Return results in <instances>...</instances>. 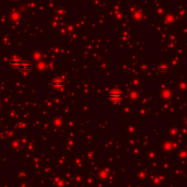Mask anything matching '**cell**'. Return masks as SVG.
Segmentation results:
<instances>
[{
	"mask_svg": "<svg viewBox=\"0 0 187 187\" xmlns=\"http://www.w3.org/2000/svg\"><path fill=\"white\" fill-rule=\"evenodd\" d=\"M12 66L17 68L22 72H29L31 70V66L29 62L21 60V59H15L12 61Z\"/></svg>",
	"mask_w": 187,
	"mask_h": 187,
	"instance_id": "1",
	"label": "cell"
},
{
	"mask_svg": "<svg viewBox=\"0 0 187 187\" xmlns=\"http://www.w3.org/2000/svg\"><path fill=\"white\" fill-rule=\"evenodd\" d=\"M121 96H122V94L121 93V92H114V93H111L110 95V99H112V100H120L121 98Z\"/></svg>",
	"mask_w": 187,
	"mask_h": 187,
	"instance_id": "2",
	"label": "cell"
},
{
	"mask_svg": "<svg viewBox=\"0 0 187 187\" xmlns=\"http://www.w3.org/2000/svg\"><path fill=\"white\" fill-rule=\"evenodd\" d=\"M61 84H62V81H58V80L53 81V86H55V87H60Z\"/></svg>",
	"mask_w": 187,
	"mask_h": 187,
	"instance_id": "3",
	"label": "cell"
}]
</instances>
